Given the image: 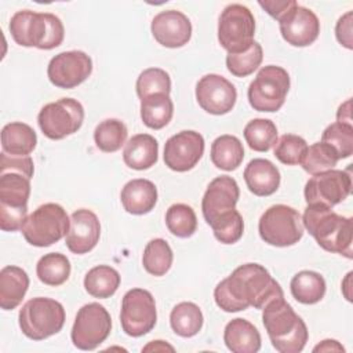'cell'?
<instances>
[{
  "mask_svg": "<svg viewBox=\"0 0 353 353\" xmlns=\"http://www.w3.org/2000/svg\"><path fill=\"white\" fill-rule=\"evenodd\" d=\"M280 296H284L280 284L259 263L236 268L214 290L215 303L228 313L245 310L250 306L263 309L268 302Z\"/></svg>",
  "mask_w": 353,
  "mask_h": 353,
  "instance_id": "6da1fadb",
  "label": "cell"
},
{
  "mask_svg": "<svg viewBox=\"0 0 353 353\" xmlns=\"http://www.w3.org/2000/svg\"><path fill=\"white\" fill-rule=\"evenodd\" d=\"M302 223L323 250L343 255L347 259L353 256L352 218L339 215L325 205L307 204Z\"/></svg>",
  "mask_w": 353,
  "mask_h": 353,
  "instance_id": "7a4b0ae2",
  "label": "cell"
},
{
  "mask_svg": "<svg viewBox=\"0 0 353 353\" xmlns=\"http://www.w3.org/2000/svg\"><path fill=\"white\" fill-rule=\"evenodd\" d=\"M262 321L277 352L299 353L303 350L309 338L307 327L284 296L272 299L263 306Z\"/></svg>",
  "mask_w": 353,
  "mask_h": 353,
  "instance_id": "3957f363",
  "label": "cell"
},
{
  "mask_svg": "<svg viewBox=\"0 0 353 353\" xmlns=\"http://www.w3.org/2000/svg\"><path fill=\"white\" fill-rule=\"evenodd\" d=\"M14 41L22 47L52 50L62 44L65 28L62 21L51 12L17 11L8 25Z\"/></svg>",
  "mask_w": 353,
  "mask_h": 353,
  "instance_id": "277c9868",
  "label": "cell"
},
{
  "mask_svg": "<svg viewBox=\"0 0 353 353\" xmlns=\"http://www.w3.org/2000/svg\"><path fill=\"white\" fill-rule=\"evenodd\" d=\"M65 317L62 303L46 296L29 299L18 314L22 334L33 341H43L58 334L65 324Z\"/></svg>",
  "mask_w": 353,
  "mask_h": 353,
  "instance_id": "5b68a950",
  "label": "cell"
},
{
  "mask_svg": "<svg viewBox=\"0 0 353 353\" xmlns=\"http://www.w3.org/2000/svg\"><path fill=\"white\" fill-rule=\"evenodd\" d=\"M70 228V218L57 203H46L26 216L22 225L25 240L34 247H48L65 237Z\"/></svg>",
  "mask_w": 353,
  "mask_h": 353,
  "instance_id": "8992f818",
  "label": "cell"
},
{
  "mask_svg": "<svg viewBox=\"0 0 353 353\" xmlns=\"http://www.w3.org/2000/svg\"><path fill=\"white\" fill-rule=\"evenodd\" d=\"M290 90L288 72L276 65L263 66L250 83L248 102L258 112H277L285 102Z\"/></svg>",
  "mask_w": 353,
  "mask_h": 353,
  "instance_id": "52a82bcc",
  "label": "cell"
},
{
  "mask_svg": "<svg viewBox=\"0 0 353 353\" xmlns=\"http://www.w3.org/2000/svg\"><path fill=\"white\" fill-rule=\"evenodd\" d=\"M261 239L269 245L290 247L303 236V223L299 212L285 204L269 207L258 223Z\"/></svg>",
  "mask_w": 353,
  "mask_h": 353,
  "instance_id": "ba28073f",
  "label": "cell"
},
{
  "mask_svg": "<svg viewBox=\"0 0 353 353\" xmlns=\"http://www.w3.org/2000/svg\"><path fill=\"white\" fill-rule=\"evenodd\" d=\"M255 34V18L248 7L229 4L223 8L218 21V41L228 54H239L248 50Z\"/></svg>",
  "mask_w": 353,
  "mask_h": 353,
  "instance_id": "9c48e42d",
  "label": "cell"
},
{
  "mask_svg": "<svg viewBox=\"0 0 353 353\" xmlns=\"http://www.w3.org/2000/svg\"><path fill=\"white\" fill-rule=\"evenodd\" d=\"M84 120L83 105L73 98H61L44 105L37 116L41 132L54 141L77 132Z\"/></svg>",
  "mask_w": 353,
  "mask_h": 353,
  "instance_id": "30bf717a",
  "label": "cell"
},
{
  "mask_svg": "<svg viewBox=\"0 0 353 353\" xmlns=\"http://www.w3.org/2000/svg\"><path fill=\"white\" fill-rule=\"evenodd\" d=\"M112 319L109 312L99 303L91 302L81 306L76 314L70 338L80 350H94L109 336Z\"/></svg>",
  "mask_w": 353,
  "mask_h": 353,
  "instance_id": "8fae6325",
  "label": "cell"
},
{
  "mask_svg": "<svg viewBox=\"0 0 353 353\" xmlns=\"http://www.w3.org/2000/svg\"><path fill=\"white\" fill-rule=\"evenodd\" d=\"M157 321V310L153 295L143 288L127 291L121 301L120 323L123 331L132 338L150 332Z\"/></svg>",
  "mask_w": 353,
  "mask_h": 353,
  "instance_id": "7c38bea8",
  "label": "cell"
},
{
  "mask_svg": "<svg viewBox=\"0 0 353 353\" xmlns=\"http://www.w3.org/2000/svg\"><path fill=\"white\" fill-rule=\"evenodd\" d=\"M352 190L349 171L330 170L314 174L305 185V200L307 204H320L332 208L343 201Z\"/></svg>",
  "mask_w": 353,
  "mask_h": 353,
  "instance_id": "4fadbf2b",
  "label": "cell"
},
{
  "mask_svg": "<svg viewBox=\"0 0 353 353\" xmlns=\"http://www.w3.org/2000/svg\"><path fill=\"white\" fill-rule=\"evenodd\" d=\"M92 61L84 51H63L51 58L47 66L48 80L58 88L70 90L88 79Z\"/></svg>",
  "mask_w": 353,
  "mask_h": 353,
  "instance_id": "5bb4252c",
  "label": "cell"
},
{
  "mask_svg": "<svg viewBox=\"0 0 353 353\" xmlns=\"http://www.w3.org/2000/svg\"><path fill=\"white\" fill-rule=\"evenodd\" d=\"M204 153V138L193 130L181 131L167 139L164 145V163L176 172L192 170Z\"/></svg>",
  "mask_w": 353,
  "mask_h": 353,
  "instance_id": "9a60e30c",
  "label": "cell"
},
{
  "mask_svg": "<svg viewBox=\"0 0 353 353\" xmlns=\"http://www.w3.org/2000/svg\"><path fill=\"white\" fill-rule=\"evenodd\" d=\"M196 99L203 110L210 114L221 116L233 109L237 99V91L223 76L210 73L197 81Z\"/></svg>",
  "mask_w": 353,
  "mask_h": 353,
  "instance_id": "2e32d148",
  "label": "cell"
},
{
  "mask_svg": "<svg viewBox=\"0 0 353 353\" xmlns=\"http://www.w3.org/2000/svg\"><path fill=\"white\" fill-rule=\"evenodd\" d=\"M283 39L294 47H307L316 41L320 33L317 15L302 6H296L279 21Z\"/></svg>",
  "mask_w": 353,
  "mask_h": 353,
  "instance_id": "e0dca14e",
  "label": "cell"
},
{
  "mask_svg": "<svg viewBox=\"0 0 353 353\" xmlns=\"http://www.w3.org/2000/svg\"><path fill=\"white\" fill-rule=\"evenodd\" d=\"M239 197L240 189L234 178L221 175L212 179L201 200V211L205 222L210 225L219 215L234 210Z\"/></svg>",
  "mask_w": 353,
  "mask_h": 353,
  "instance_id": "ac0fdd59",
  "label": "cell"
},
{
  "mask_svg": "<svg viewBox=\"0 0 353 353\" xmlns=\"http://www.w3.org/2000/svg\"><path fill=\"white\" fill-rule=\"evenodd\" d=\"M150 30L154 40L167 48H179L188 44L192 37L189 18L176 10H167L154 15Z\"/></svg>",
  "mask_w": 353,
  "mask_h": 353,
  "instance_id": "d6986e66",
  "label": "cell"
},
{
  "mask_svg": "<svg viewBox=\"0 0 353 353\" xmlns=\"http://www.w3.org/2000/svg\"><path fill=\"white\" fill-rule=\"evenodd\" d=\"M101 223L95 212L80 208L70 215V228L65 236L70 252L81 255L90 252L99 241Z\"/></svg>",
  "mask_w": 353,
  "mask_h": 353,
  "instance_id": "ffe728a7",
  "label": "cell"
},
{
  "mask_svg": "<svg viewBox=\"0 0 353 353\" xmlns=\"http://www.w3.org/2000/svg\"><path fill=\"white\" fill-rule=\"evenodd\" d=\"M120 200L128 214L143 215L154 208L157 203V188L149 179H131L123 186Z\"/></svg>",
  "mask_w": 353,
  "mask_h": 353,
  "instance_id": "44dd1931",
  "label": "cell"
},
{
  "mask_svg": "<svg viewBox=\"0 0 353 353\" xmlns=\"http://www.w3.org/2000/svg\"><path fill=\"white\" fill-rule=\"evenodd\" d=\"M243 176L248 190L255 196H270L280 186L279 168L266 159L251 160L247 164Z\"/></svg>",
  "mask_w": 353,
  "mask_h": 353,
  "instance_id": "7402d4cb",
  "label": "cell"
},
{
  "mask_svg": "<svg viewBox=\"0 0 353 353\" xmlns=\"http://www.w3.org/2000/svg\"><path fill=\"white\" fill-rule=\"evenodd\" d=\"M30 178L17 171L0 172V210L28 211Z\"/></svg>",
  "mask_w": 353,
  "mask_h": 353,
  "instance_id": "603a6c76",
  "label": "cell"
},
{
  "mask_svg": "<svg viewBox=\"0 0 353 353\" xmlns=\"http://www.w3.org/2000/svg\"><path fill=\"white\" fill-rule=\"evenodd\" d=\"M223 342L233 353H256L261 349V334L256 327L244 319L230 320L223 331Z\"/></svg>",
  "mask_w": 353,
  "mask_h": 353,
  "instance_id": "cb8c5ba5",
  "label": "cell"
},
{
  "mask_svg": "<svg viewBox=\"0 0 353 353\" xmlns=\"http://www.w3.org/2000/svg\"><path fill=\"white\" fill-rule=\"evenodd\" d=\"M159 157V143L150 134H137L128 139L123 150V160L127 167L143 171L153 167Z\"/></svg>",
  "mask_w": 353,
  "mask_h": 353,
  "instance_id": "d4e9b609",
  "label": "cell"
},
{
  "mask_svg": "<svg viewBox=\"0 0 353 353\" xmlns=\"http://www.w3.org/2000/svg\"><path fill=\"white\" fill-rule=\"evenodd\" d=\"M29 288V276L19 266H4L0 270V307L15 309Z\"/></svg>",
  "mask_w": 353,
  "mask_h": 353,
  "instance_id": "484cf974",
  "label": "cell"
},
{
  "mask_svg": "<svg viewBox=\"0 0 353 353\" xmlns=\"http://www.w3.org/2000/svg\"><path fill=\"white\" fill-rule=\"evenodd\" d=\"M37 143L34 130L25 123L12 121L1 130L3 152L11 156H29Z\"/></svg>",
  "mask_w": 353,
  "mask_h": 353,
  "instance_id": "4316f807",
  "label": "cell"
},
{
  "mask_svg": "<svg viewBox=\"0 0 353 353\" xmlns=\"http://www.w3.org/2000/svg\"><path fill=\"white\" fill-rule=\"evenodd\" d=\"M290 288L292 296L298 302L303 305H313L324 298L327 285L320 273L313 270H301L291 279Z\"/></svg>",
  "mask_w": 353,
  "mask_h": 353,
  "instance_id": "83f0119b",
  "label": "cell"
},
{
  "mask_svg": "<svg viewBox=\"0 0 353 353\" xmlns=\"http://www.w3.org/2000/svg\"><path fill=\"white\" fill-rule=\"evenodd\" d=\"M211 161L223 171L236 170L244 159V148L241 141L234 135H221L211 145Z\"/></svg>",
  "mask_w": 353,
  "mask_h": 353,
  "instance_id": "f1b7e54d",
  "label": "cell"
},
{
  "mask_svg": "<svg viewBox=\"0 0 353 353\" xmlns=\"http://www.w3.org/2000/svg\"><path fill=\"white\" fill-rule=\"evenodd\" d=\"M174 114V103L170 94H153L141 99V119L152 130L165 127Z\"/></svg>",
  "mask_w": 353,
  "mask_h": 353,
  "instance_id": "f546056e",
  "label": "cell"
},
{
  "mask_svg": "<svg viewBox=\"0 0 353 353\" xmlns=\"http://www.w3.org/2000/svg\"><path fill=\"white\" fill-rule=\"evenodd\" d=\"M119 285V272L108 265H98L90 269L84 276V288L94 298H110L117 291Z\"/></svg>",
  "mask_w": 353,
  "mask_h": 353,
  "instance_id": "4dcf8cb0",
  "label": "cell"
},
{
  "mask_svg": "<svg viewBox=\"0 0 353 353\" xmlns=\"http://www.w3.org/2000/svg\"><path fill=\"white\" fill-rule=\"evenodd\" d=\"M203 313L193 302H181L170 313V324L172 331L182 336L190 338L199 334L203 327Z\"/></svg>",
  "mask_w": 353,
  "mask_h": 353,
  "instance_id": "1f68e13d",
  "label": "cell"
},
{
  "mask_svg": "<svg viewBox=\"0 0 353 353\" xmlns=\"http://www.w3.org/2000/svg\"><path fill=\"white\" fill-rule=\"evenodd\" d=\"M36 274L46 285H61L70 276V262L61 252H50L43 255L36 265Z\"/></svg>",
  "mask_w": 353,
  "mask_h": 353,
  "instance_id": "d6a6232c",
  "label": "cell"
},
{
  "mask_svg": "<svg viewBox=\"0 0 353 353\" xmlns=\"http://www.w3.org/2000/svg\"><path fill=\"white\" fill-rule=\"evenodd\" d=\"M128 131L125 124L119 119H106L101 121L94 131V141L99 150L113 153L125 143Z\"/></svg>",
  "mask_w": 353,
  "mask_h": 353,
  "instance_id": "836d02e7",
  "label": "cell"
},
{
  "mask_svg": "<svg viewBox=\"0 0 353 353\" xmlns=\"http://www.w3.org/2000/svg\"><path fill=\"white\" fill-rule=\"evenodd\" d=\"M174 254L170 244L164 239L150 240L142 255V265L145 270L153 276H164L172 265Z\"/></svg>",
  "mask_w": 353,
  "mask_h": 353,
  "instance_id": "e575fe53",
  "label": "cell"
},
{
  "mask_svg": "<svg viewBox=\"0 0 353 353\" xmlns=\"http://www.w3.org/2000/svg\"><path fill=\"white\" fill-rule=\"evenodd\" d=\"M244 139L255 152H268L277 142V127L269 119H254L244 127Z\"/></svg>",
  "mask_w": 353,
  "mask_h": 353,
  "instance_id": "d590c367",
  "label": "cell"
},
{
  "mask_svg": "<svg viewBox=\"0 0 353 353\" xmlns=\"http://www.w3.org/2000/svg\"><path fill=\"white\" fill-rule=\"evenodd\" d=\"M338 160L339 157L331 146H328L324 142H316L307 146L303 154V159L301 161V165L307 174L314 175V174L334 170Z\"/></svg>",
  "mask_w": 353,
  "mask_h": 353,
  "instance_id": "8d00e7d4",
  "label": "cell"
},
{
  "mask_svg": "<svg viewBox=\"0 0 353 353\" xmlns=\"http://www.w3.org/2000/svg\"><path fill=\"white\" fill-rule=\"evenodd\" d=\"M167 229L176 237H190L197 229V218L193 208L183 203L172 204L165 212Z\"/></svg>",
  "mask_w": 353,
  "mask_h": 353,
  "instance_id": "74e56055",
  "label": "cell"
},
{
  "mask_svg": "<svg viewBox=\"0 0 353 353\" xmlns=\"http://www.w3.org/2000/svg\"><path fill=\"white\" fill-rule=\"evenodd\" d=\"M214 236L222 244H234L237 243L244 232V222L240 212L234 208L228 211L210 223Z\"/></svg>",
  "mask_w": 353,
  "mask_h": 353,
  "instance_id": "f35d334b",
  "label": "cell"
},
{
  "mask_svg": "<svg viewBox=\"0 0 353 353\" xmlns=\"http://www.w3.org/2000/svg\"><path fill=\"white\" fill-rule=\"evenodd\" d=\"M263 59V51L259 43L254 41L252 46L239 54H228L226 68L236 77H245L254 73Z\"/></svg>",
  "mask_w": 353,
  "mask_h": 353,
  "instance_id": "ab89813d",
  "label": "cell"
},
{
  "mask_svg": "<svg viewBox=\"0 0 353 353\" xmlns=\"http://www.w3.org/2000/svg\"><path fill=\"white\" fill-rule=\"evenodd\" d=\"M321 142L331 146L341 159H347L353 153V125L345 123L330 124L321 135Z\"/></svg>",
  "mask_w": 353,
  "mask_h": 353,
  "instance_id": "60d3db41",
  "label": "cell"
},
{
  "mask_svg": "<svg viewBox=\"0 0 353 353\" xmlns=\"http://www.w3.org/2000/svg\"><path fill=\"white\" fill-rule=\"evenodd\" d=\"M135 88L139 99L153 94H170L171 79L170 74L160 68H148L138 76Z\"/></svg>",
  "mask_w": 353,
  "mask_h": 353,
  "instance_id": "b9f144b4",
  "label": "cell"
},
{
  "mask_svg": "<svg viewBox=\"0 0 353 353\" xmlns=\"http://www.w3.org/2000/svg\"><path fill=\"white\" fill-rule=\"evenodd\" d=\"M307 149L306 141L295 134L281 135L274 145V157L285 165L301 164Z\"/></svg>",
  "mask_w": 353,
  "mask_h": 353,
  "instance_id": "7bdbcfd3",
  "label": "cell"
},
{
  "mask_svg": "<svg viewBox=\"0 0 353 353\" xmlns=\"http://www.w3.org/2000/svg\"><path fill=\"white\" fill-rule=\"evenodd\" d=\"M17 171L32 179L34 164L30 156H11L4 152L0 153V172Z\"/></svg>",
  "mask_w": 353,
  "mask_h": 353,
  "instance_id": "ee69618b",
  "label": "cell"
},
{
  "mask_svg": "<svg viewBox=\"0 0 353 353\" xmlns=\"http://www.w3.org/2000/svg\"><path fill=\"white\" fill-rule=\"evenodd\" d=\"M258 4L274 19L280 21L284 18L291 10H294L298 3L295 0H265L258 1Z\"/></svg>",
  "mask_w": 353,
  "mask_h": 353,
  "instance_id": "f6af8a7d",
  "label": "cell"
},
{
  "mask_svg": "<svg viewBox=\"0 0 353 353\" xmlns=\"http://www.w3.org/2000/svg\"><path fill=\"white\" fill-rule=\"evenodd\" d=\"M352 19H353V12L347 11L343 14L335 26V36L336 40L341 43V46L346 47L347 50L353 48V39H352Z\"/></svg>",
  "mask_w": 353,
  "mask_h": 353,
  "instance_id": "bcb514c9",
  "label": "cell"
},
{
  "mask_svg": "<svg viewBox=\"0 0 353 353\" xmlns=\"http://www.w3.org/2000/svg\"><path fill=\"white\" fill-rule=\"evenodd\" d=\"M313 352H345V347L335 339H324L313 347Z\"/></svg>",
  "mask_w": 353,
  "mask_h": 353,
  "instance_id": "7dc6e473",
  "label": "cell"
},
{
  "mask_svg": "<svg viewBox=\"0 0 353 353\" xmlns=\"http://www.w3.org/2000/svg\"><path fill=\"white\" fill-rule=\"evenodd\" d=\"M352 101L347 99L345 103H342L338 108L336 112V121L338 123H345V124H352V110H350Z\"/></svg>",
  "mask_w": 353,
  "mask_h": 353,
  "instance_id": "c3c4849f",
  "label": "cell"
},
{
  "mask_svg": "<svg viewBox=\"0 0 353 353\" xmlns=\"http://www.w3.org/2000/svg\"><path fill=\"white\" fill-rule=\"evenodd\" d=\"M165 350L174 352V347L171 345L165 343L164 341H153L142 349V352H165Z\"/></svg>",
  "mask_w": 353,
  "mask_h": 353,
  "instance_id": "681fc988",
  "label": "cell"
}]
</instances>
